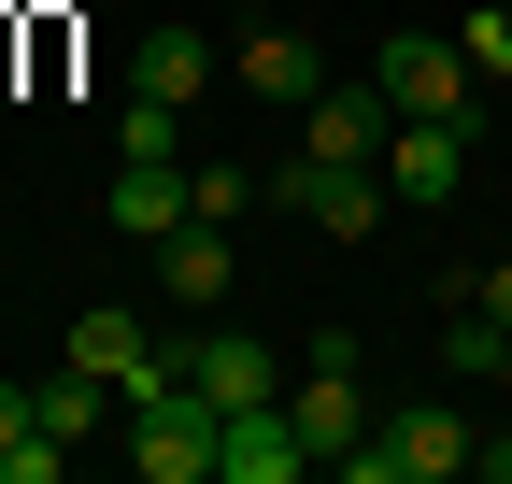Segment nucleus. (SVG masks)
Listing matches in <instances>:
<instances>
[{
	"label": "nucleus",
	"mask_w": 512,
	"mask_h": 484,
	"mask_svg": "<svg viewBox=\"0 0 512 484\" xmlns=\"http://www.w3.org/2000/svg\"><path fill=\"white\" fill-rule=\"evenodd\" d=\"M370 86L399 114H456V129H484V72L456 57V29H384L370 43Z\"/></svg>",
	"instance_id": "obj_2"
},
{
	"label": "nucleus",
	"mask_w": 512,
	"mask_h": 484,
	"mask_svg": "<svg viewBox=\"0 0 512 484\" xmlns=\"http://www.w3.org/2000/svg\"><path fill=\"white\" fill-rule=\"evenodd\" d=\"M57 356H72V371H100L114 399H143V385H185V356L143 328V314H128V299H86V314H72V342H57Z\"/></svg>",
	"instance_id": "obj_4"
},
{
	"label": "nucleus",
	"mask_w": 512,
	"mask_h": 484,
	"mask_svg": "<svg viewBox=\"0 0 512 484\" xmlns=\"http://www.w3.org/2000/svg\"><path fill=\"white\" fill-rule=\"evenodd\" d=\"M185 356V385H200L214 413H242V399H285V356L271 342H242V328H200V342H171Z\"/></svg>",
	"instance_id": "obj_11"
},
{
	"label": "nucleus",
	"mask_w": 512,
	"mask_h": 484,
	"mask_svg": "<svg viewBox=\"0 0 512 484\" xmlns=\"http://www.w3.org/2000/svg\"><path fill=\"white\" fill-rule=\"evenodd\" d=\"M128 242H171L185 214H200V171H185V157H114V200H100Z\"/></svg>",
	"instance_id": "obj_9"
},
{
	"label": "nucleus",
	"mask_w": 512,
	"mask_h": 484,
	"mask_svg": "<svg viewBox=\"0 0 512 484\" xmlns=\"http://www.w3.org/2000/svg\"><path fill=\"white\" fill-rule=\"evenodd\" d=\"M242 200H256V171H242V157H200V214H214V228H228V214H242Z\"/></svg>",
	"instance_id": "obj_18"
},
{
	"label": "nucleus",
	"mask_w": 512,
	"mask_h": 484,
	"mask_svg": "<svg viewBox=\"0 0 512 484\" xmlns=\"http://www.w3.org/2000/svg\"><path fill=\"white\" fill-rule=\"evenodd\" d=\"M384 186H399V214H441L470 186V129L456 114H399V129H384Z\"/></svg>",
	"instance_id": "obj_6"
},
{
	"label": "nucleus",
	"mask_w": 512,
	"mask_h": 484,
	"mask_svg": "<svg viewBox=\"0 0 512 484\" xmlns=\"http://www.w3.org/2000/svg\"><path fill=\"white\" fill-rule=\"evenodd\" d=\"M157 285H171V314H214V299L242 285V257H228V228H214V214H185V228L157 242Z\"/></svg>",
	"instance_id": "obj_12"
},
{
	"label": "nucleus",
	"mask_w": 512,
	"mask_h": 484,
	"mask_svg": "<svg viewBox=\"0 0 512 484\" xmlns=\"http://www.w3.org/2000/svg\"><path fill=\"white\" fill-rule=\"evenodd\" d=\"M114 413H128V399H114L100 371H72V356H57V371L29 385V428H57V442H100V428H114Z\"/></svg>",
	"instance_id": "obj_15"
},
{
	"label": "nucleus",
	"mask_w": 512,
	"mask_h": 484,
	"mask_svg": "<svg viewBox=\"0 0 512 484\" xmlns=\"http://www.w3.org/2000/svg\"><path fill=\"white\" fill-rule=\"evenodd\" d=\"M285 413H299V442H313V470H342V456L370 442V385L342 371V356H299V371H285Z\"/></svg>",
	"instance_id": "obj_7"
},
{
	"label": "nucleus",
	"mask_w": 512,
	"mask_h": 484,
	"mask_svg": "<svg viewBox=\"0 0 512 484\" xmlns=\"http://www.w3.org/2000/svg\"><path fill=\"white\" fill-rule=\"evenodd\" d=\"M128 86H143V100H200V86H214V43L185 29V15H157L143 43H128Z\"/></svg>",
	"instance_id": "obj_14"
},
{
	"label": "nucleus",
	"mask_w": 512,
	"mask_h": 484,
	"mask_svg": "<svg viewBox=\"0 0 512 484\" xmlns=\"http://www.w3.org/2000/svg\"><path fill=\"white\" fill-rule=\"evenodd\" d=\"M456 299H484V314H498V328H512V257H484V271H470V285H456Z\"/></svg>",
	"instance_id": "obj_19"
},
{
	"label": "nucleus",
	"mask_w": 512,
	"mask_h": 484,
	"mask_svg": "<svg viewBox=\"0 0 512 484\" xmlns=\"http://www.w3.org/2000/svg\"><path fill=\"white\" fill-rule=\"evenodd\" d=\"M484 442H470V413L456 399H399V413H370V442L342 456V484H456Z\"/></svg>",
	"instance_id": "obj_1"
},
{
	"label": "nucleus",
	"mask_w": 512,
	"mask_h": 484,
	"mask_svg": "<svg viewBox=\"0 0 512 484\" xmlns=\"http://www.w3.org/2000/svg\"><path fill=\"white\" fill-rule=\"evenodd\" d=\"M384 129H399L384 86H313V100H299V157H370V171H384Z\"/></svg>",
	"instance_id": "obj_10"
},
{
	"label": "nucleus",
	"mask_w": 512,
	"mask_h": 484,
	"mask_svg": "<svg viewBox=\"0 0 512 484\" xmlns=\"http://www.w3.org/2000/svg\"><path fill=\"white\" fill-rule=\"evenodd\" d=\"M470 470H498V484H512V442H484V456H470Z\"/></svg>",
	"instance_id": "obj_21"
},
{
	"label": "nucleus",
	"mask_w": 512,
	"mask_h": 484,
	"mask_svg": "<svg viewBox=\"0 0 512 484\" xmlns=\"http://www.w3.org/2000/svg\"><path fill=\"white\" fill-rule=\"evenodd\" d=\"M271 186H285V214H313V228H328V242H370L384 214H399V186H384V171H370V157H285V171H271Z\"/></svg>",
	"instance_id": "obj_5"
},
{
	"label": "nucleus",
	"mask_w": 512,
	"mask_h": 484,
	"mask_svg": "<svg viewBox=\"0 0 512 484\" xmlns=\"http://www.w3.org/2000/svg\"><path fill=\"white\" fill-rule=\"evenodd\" d=\"M15 428H29V385H0V442H15Z\"/></svg>",
	"instance_id": "obj_20"
},
{
	"label": "nucleus",
	"mask_w": 512,
	"mask_h": 484,
	"mask_svg": "<svg viewBox=\"0 0 512 484\" xmlns=\"http://www.w3.org/2000/svg\"><path fill=\"white\" fill-rule=\"evenodd\" d=\"M228 72L271 100V114H299L313 86H328V57H313V29H242V43H228Z\"/></svg>",
	"instance_id": "obj_13"
},
{
	"label": "nucleus",
	"mask_w": 512,
	"mask_h": 484,
	"mask_svg": "<svg viewBox=\"0 0 512 484\" xmlns=\"http://www.w3.org/2000/svg\"><path fill=\"white\" fill-rule=\"evenodd\" d=\"M214 442H228V413L200 385H143L128 399V470L143 484H214Z\"/></svg>",
	"instance_id": "obj_3"
},
{
	"label": "nucleus",
	"mask_w": 512,
	"mask_h": 484,
	"mask_svg": "<svg viewBox=\"0 0 512 484\" xmlns=\"http://www.w3.org/2000/svg\"><path fill=\"white\" fill-rule=\"evenodd\" d=\"M456 57H470L484 86H512V0H470V15H456Z\"/></svg>",
	"instance_id": "obj_17"
},
{
	"label": "nucleus",
	"mask_w": 512,
	"mask_h": 484,
	"mask_svg": "<svg viewBox=\"0 0 512 484\" xmlns=\"http://www.w3.org/2000/svg\"><path fill=\"white\" fill-rule=\"evenodd\" d=\"M498 385H512V342H498Z\"/></svg>",
	"instance_id": "obj_22"
},
{
	"label": "nucleus",
	"mask_w": 512,
	"mask_h": 484,
	"mask_svg": "<svg viewBox=\"0 0 512 484\" xmlns=\"http://www.w3.org/2000/svg\"><path fill=\"white\" fill-rule=\"evenodd\" d=\"M299 470H313L299 413H285V399H242V413H228V442H214V484H299Z\"/></svg>",
	"instance_id": "obj_8"
},
{
	"label": "nucleus",
	"mask_w": 512,
	"mask_h": 484,
	"mask_svg": "<svg viewBox=\"0 0 512 484\" xmlns=\"http://www.w3.org/2000/svg\"><path fill=\"white\" fill-rule=\"evenodd\" d=\"M114 157H185V100H143V86H128V114H114Z\"/></svg>",
	"instance_id": "obj_16"
}]
</instances>
